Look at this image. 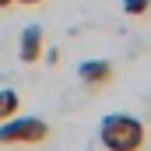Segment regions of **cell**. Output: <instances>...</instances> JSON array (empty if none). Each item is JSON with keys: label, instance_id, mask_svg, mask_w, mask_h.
<instances>
[{"label": "cell", "instance_id": "cell-8", "mask_svg": "<svg viewBox=\"0 0 151 151\" xmlns=\"http://www.w3.org/2000/svg\"><path fill=\"white\" fill-rule=\"evenodd\" d=\"M7 7H14V0H0V11H7Z\"/></svg>", "mask_w": 151, "mask_h": 151}, {"label": "cell", "instance_id": "cell-6", "mask_svg": "<svg viewBox=\"0 0 151 151\" xmlns=\"http://www.w3.org/2000/svg\"><path fill=\"white\" fill-rule=\"evenodd\" d=\"M119 7H123V14H130V18L151 14V0H119Z\"/></svg>", "mask_w": 151, "mask_h": 151}, {"label": "cell", "instance_id": "cell-2", "mask_svg": "<svg viewBox=\"0 0 151 151\" xmlns=\"http://www.w3.org/2000/svg\"><path fill=\"white\" fill-rule=\"evenodd\" d=\"M49 141V123L35 116H11L0 123V144L4 148H32Z\"/></svg>", "mask_w": 151, "mask_h": 151}, {"label": "cell", "instance_id": "cell-3", "mask_svg": "<svg viewBox=\"0 0 151 151\" xmlns=\"http://www.w3.org/2000/svg\"><path fill=\"white\" fill-rule=\"evenodd\" d=\"M77 77L88 84V88H109L116 81V67L109 63V60H84L81 67H77Z\"/></svg>", "mask_w": 151, "mask_h": 151}, {"label": "cell", "instance_id": "cell-5", "mask_svg": "<svg viewBox=\"0 0 151 151\" xmlns=\"http://www.w3.org/2000/svg\"><path fill=\"white\" fill-rule=\"evenodd\" d=\"M21 113V95L14 88H0V123Z\"/></svg>", "mask_w": 151, "mask_h": 151}, {"label": "cell", "instance_id": "cell-7", "mask_svg": "<svg viewBox=\"0 0 151 151\" xmlns=\"http://www.w3.org/2000/svg\"><path fill=\"white\" fill-rule=\"evenodd\" d=\"M14 4H21V7H35V4H46V0H14Z\"/></svg>", "mask_w": 151, "mask_h": 151}, {"label": "cell", "instance_id": "cell-1", "mask_svg": "<svg viewBox=\"0 0 151 151\" xmlns=\"http://www.w3.org/2000/svg\"><path fill=\"white\" fill-rule=\"evenodd\" d=\"M99 141L106 151H144L148 148V127L130 113H109L99 123Z\"/></svg>", "mask_w": 151, "mask_h": 151}, {"label": "cell", "instance_id": "cell-4", "mask_svg": "<svg viewBox=\"0 0 151 151\" xmlns=\"http://www.w3.org/2000/svg\"><path fill=\"white\" fill-rule=\"evenodd\" d=\"M42 53H46V35H42L39 25H28V28L21 32V42H18V60L32 67V63L42 60Z\"/></svg>", "mask_w": 151, "mask_h": 151}]
</instances>
